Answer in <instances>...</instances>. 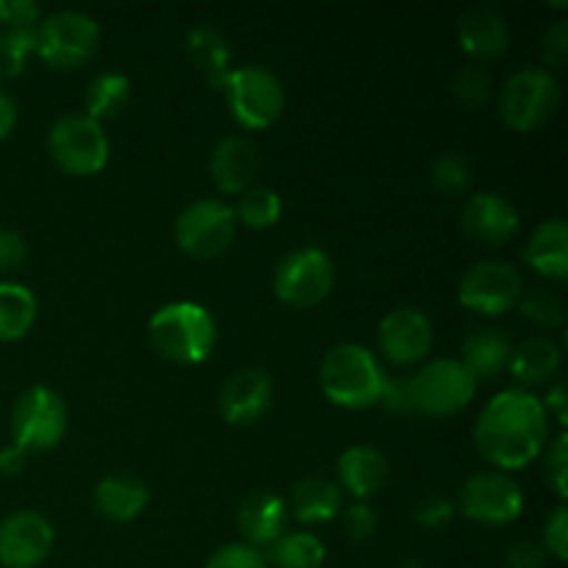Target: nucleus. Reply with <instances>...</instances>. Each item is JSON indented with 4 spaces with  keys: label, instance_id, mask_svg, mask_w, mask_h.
I'll list each match as a JSON object with an SVG mask.
<instances>
[{
    "label": "nucleus",
    "instance_id": "nucleus-1",
    "mask_svg": "<svg viewBox=\"0 0 568 568\" xmlns=\"http://www.w3.org/2000/svg\"><path fill=\"white\" fill-rule=\"evenodd\" d=\"M549 416L527 388H505L486 403L475 425V447L497 471H516L547 449Z\"/></svg>",
    "mask_w": 568,
    "mask_h": 568
},
{
    "label": "nucleus",
    "instance_id": "nucleus-2",
    "mask_svg": "<svg viewBox=\"0 0 568 568\" xmlns=\"http://www.w3.org/2000/svg\"><path fill=\"white\" fill-rule=\"evenodd\" d=\"M388 375L375 353L364 344H336L320 366V388L333 405L344 410H366L381 405Z\"/></svg>",
    "mask_w": 568,
    "mask_h": 568
},
{
    "label": "nucleus",
    "instance_id": "nucleus-3",
    "mask_svg": "<svg viewBox=\"0 0 568 568\" xmlns=\"http://www.w3.org/2000/svg\"><path fill=\"white\" fill-rule=\"evenodd\" d=\"M148 336L161 358L181 366H197L214 353L216 322L205 305L192 300L166 303L150 316Z\"/></svg>",
    "mask_w": 568,
    "mask_h": 568
},
{
    "label": "nucleus",
    "instance_id": "nucleus-4",
    "mask_svg": "<svg viewBox=\"0 0 568 568\" xmlns=\"http://www.w3.org/2000/svg\"><path fill=\"white\" fill-rule=\"evenodd\" d=\"M225 103L236 125L244 131H266L286 111V89L281 78L266 67H239L225 78Z\"/></svg>",
    "mask_w": 568,
    "mask_h": 568
},
{
    "label": "nucleus",
    "instance_id": "nucleus-5",
    "mask_svg": "<svg viewBox=\"0 0 568 568\" xmlns=\"http://www.w3.org/2000/svg\"><path fill=\"white\" fill-rule=\"evenodd\" d=\"M48 153L61 172L72 178H92L105 170L111 155L103 125L87 114H64L50 125Z\"/></svg>",
    "mask_w": 568,
    "mask_h": 568
},
{
    "label": "nucleus",
    "instance_id": "nucleus-6",
    "mask_svg": "<svg viewBox=\"0 0 568 568\" xmlns=\"http://www.w3.org/2000/svg\"><path fill=\"white\" fill-rule=\"evenodd\" d=\"M336 286V264L320 247H300L283 255L272 272V292L283 305L308 311L325 303Z\"/></svg>",
    "mask_w": 568,
    "mask_h": 568
},
{
    "label": "nucleus",
    "instance_id": "nucleus-7",
    "mask_svg": "<svg viewBox=\"0 0 568 568\" xmlns=\"http://www.w3.org/2000/svg\"><path fill=\"white\" fill-rule=\"evenodd\" d=\"M560 105V83L544 67H525L505 81L499 94V116L516 133L547 125Z\"/></svg>",
    "mask_w": 568,
    "mask_h": 568
},
{
    "label": "nucleus",
    "instance_id": "nucleus-8",
    "mask_svg": "<svg viewBox=\"0 0 568 568\" xmlns=\"http://www.w3.org/2000/svg\"><path fill=\"white\" fill-rule=\"evenodd\" d=\"M100 26L92 14L75 9L55 11L37 28V55L55 70H75L94 59Z\"/></svg>",
    "mask_w": 568,
    "mask_h": 568
},
{
    "label": "nucleus",
    "instance_id": "nucleus-9",
    "mask_svg": "<svg viewBox=\"0 0 568 568\" xmlns=\"http://www.w3.org/2000/svg\"><path fill=\"white\" fill-rule=\"evenodd\" d=\"M67 405L48 386H33L20 394L11 408V444L22 453H48L59 447L67 433Z\"/></svg>",
    "mask_w": 568,
    "mask_h": 568
},
{
    "label": "nucleus",
    "instance_id": "nucleus-10",
    "mask_svg": "<svg viewBox=\"0 0 568 568\" xmlns=\"http://www.w3.org/2000/svg\"><path fill=\"white\" fill-rule=\"evenodd\" d=\"M408 381L416 414L436 416V419H447L469 408L477 392V381L455 358L425 361Z\"/></svg>",
    "mask_w": 568,
    "mask_h": 568
},
{
    "label": "nucleus",
    "instance_id": "nucleus-11",
    "mask_svg": "<svg viewBox=\"0 0 568 568\" xmlns=\"http://www.w3.org/2000/svg\"><path fill=\"white\" fill-rule=\"evenodd\" d=\"M236 214L225 200L203 197L189 203L175 220V244L189 258L211 261L236 239Z\"/></svg>",
    "mask_w": 568,
    "mask_h": 568
},
{
    "label": "nucleus",
    "instance_id": "nucleus-12",
    "mask_svg": "<svg viewBox=\"0 0 568 568\" xmlns=\"http://www.w3.org/2000/svg\"><path fill=\"white\" fill-rule=\"evenodd\" d=\"M455 508L469 521L486 527L514 525L525 510V494L519 483L505 471H477L460 488Z\"/></svg>",
    "mask_w": 568,
    "mask_h": 568
},
{
    "label": "nucleus",
    "instance_id": "nucleus-13",
    "mask_svg": "<svg viewBox=\"0 0 568 568\" xmlns=\"http://www.w3.org/2000/svg\"><path fill=\"white\" fill-rule=\"evenodd\" d=\"M525 294V277L505 261H480L458 283V303L480 316H499L516 308Z\"/></svg>",
    "mask_w": 568,
    "mask_h": 568
},
{
    "label": "nucleus",
    "instance_id": "nucleus-14",
    "mask_svg": "<svg viewBox=\"0 0 568 568\" xmlns=\"http://www.w3.org/2000/svg\"><path fill=\"white\" fill-rule=\"evenodd\" d=\"M433 342V322L419 308H394L377 325V347L383 358L397 366L425 364Z\"/></svg>",
    "mask_w": 568,
    "mask_h": 568
},
{
    "label": "nucleus",
    "instance_id": "nucleus-15",
    "mask_svg": "<svg viewBox=\"0 0 568 568\" xmlns=\"http://www.w3.org/2000/svg\"><path fill=\"white\" fill-rule=\"evenodd\" d=\"M53 525L37 510H17L0 521V566L39 568L53 552Z\"/></svg>",
    "mask_w": 568,
    "mask_h": 568
},
{
    "label": "nucleus",
    "instance_id": "nucleus-16",
    "mask_svg": "<svg viewBox=\"0 0 568 568\" xmlns=\"http://www.w3.org/2000/svg\"><path fill=\"white\" fill-rule=\"evenodd\" d=\"M275 399V383L270 372L258 366H244L233 372L220 388L216 408L231 427H250L266 416Z\"/></svg>",
    "mask_w": 568,
    "mask_h": 568
},
{
    "label": "nucleus",
    "instance_id": "nucleus-17",
    "mask_svg": "<svg viewBox=\"0 0 568 568\" xmlns=\"http://www.w3.org/2000/svg\"><path fill=\"white\" fill-rule=\"evenodd\" d=\"M460 225L471 242L483 244V247H499L519 233L521 220L514 203L505 200L503 194L480 192L466 200Z\"/></svg>",
    "mask_w": 568,
    "mask_h": 568
},
{
    "label": "nucleus",
    "instance_id": "nucleus-18",
    "mask_svg": "<svg viewBox=\"0 0 568 568\" xmlns=\"http://www.w3.org/2000/svg\"><path fill=\"white\" fill-rule=\"evenodd\" d=\"M209 172L222 194L239 197V194L247 192L250 186H255V178H258L261 172L258 144L250 136H242V133L220 139V142L214 144V150H211Z\"/></svg>",
    "mask_w": 568,
    "mask_h": 568
},
{
    "label": "nucleus",
    "instance_id": "nucleus-19",
    "mask_svg": "<svg viewBox=\"0 0 568 568\" xmlns=\"http://www.w3.org/2000/svg\"><path fill=\"white\" fill-rule=\"evenodd\" d=\"M286 499L281 494L270 491V488H255L253 494L242 499L236 510V527L242 532L244 544L261 549V552H266L286 532Z\"/></svg>",
    "mask_w": 568,
    "mask_h": 568
},
{
    "label": "nucleus",
    "instance_id": "nucleus-20",
    "mask_svg": "<svg viewBox=\"0 0 568 568\" xmlns=\"http://www.w3.org/2000/svg\"><path fill=\"white\" fill-rule=\"evenodd\" d=\"M510 33L508 22L499 11L477 6L469 9L458 22V44L475 64H486V61L503 59L508 50Z\"/></svg>",
    "mask_w": 568,
    "mask_h": 568
},
{
    "label": "nucleus",
    "instance_id": "nucleus-21",
    "mask_svg": "<svg viewBox=\"0 0 568 568\" xmlns=\"http://www.w3.org/2000/svg\"><path fill=\"white\" fill-rule=\"evenodd\" d=\"M336 486L353 494L358 503L375 497L388 480V458L372 444H355L338 455Z\"/></svg>",
    "mask_w": 568,
    "mask_h": 568
},
{
    "label": "nucleus",
    "instance_id": "nucleus-22",
    "mask_svg": "<svg viewBox=\"0 0 568 568\" xmlns=\"http://www.w3.org/2000/svg\"><path fill=\"white\" fill-rule=\"evenodd\" d=\"M286 508L288 516L300 525H327L342 514L344 491L336 486V480H327V477H303L292 486Z\"/></svg>",
    "mask_w": 568,
    "mask_h": 568
},
{
    "label": "nucleus",
    "instance_id": "nucleus-23",
    "mask_svg": "<svg viewBox=\"0 0 568 568\" xmlns=\"http://www.w3.org/2000/svg\"><path fill=\"white\" fill-rule=\"evenodd\" d=\"M92 505L103 519L114 521V525H128L148 510L150 491L139 477L109 475L94 486Z\"/></svg>",
    "mask_w": 568,
    "mask_h": 568
},
{
    "label": "nucleus",
    "instance_id": "nucleus-24",
    "mask_svg": "<svg viewBox=\"0 0 568 568\" xmlns=\"http://www.w3.org/2000/svg\"><path fill=\"white\" fill-rule=\"evenodd\" d=\"M521 258L547 281H566L568 275V225L560 216L541 222L527 239Z\"/></svg>",
    "mask_w": 568,
    "mask_h": 568
},
{
    "label": "nucleus",
    "instance_id": "nucleus-25",
    "mask_svg": "<svg viewBox=\"0 0 568 568\" xmlns=\"http://www.w3.org/2000/svg\"><path fill=\"white\" fill-rule=\"evenodd\" d=\"M564 364V353H560L558 342L549 338L547 333L525 338L519 347L510 349L508 369L516 377L519 386H544V383L555 381Z\"/></svg>",
    "mask_w": 568,
    "mask_h": 568
},
{
    "label": "nucleus",
    "instance_id": "nucleus-26",
    "mask_svg": "<svg viewBox=\"0 0 568 568\" xmlns=\"http://www.w3.org/2000/svg\"><path fill=\"white\" fill-rule=\"evenodd\" d=\"M510 342L503 331L497 327H477L469 336L464 338V349H460V364L464 369L480 381H494V377L503 375L508 369L510 361Z\"/></svg>",
    "mask_w": 568,
    "mask_h": 568
},
{
    "label": "nucleus",
    "instance_id": "nucleus-27",
    "mask_svg": "<svg viewBox=\"0 0 568 568\" xmlns=\"http://www.w3.org/2000/svg\"><path fill=\"white\" fill-rule=\"evenodd\" d=\"M186 50L197 70L203 72L211 89L225 87V78L231 75V44L216 31L214 26H194L186 33Z\"/></svg>",
    "mask_w": 568,
    "mask_h": 568
},
{
    "label": "nucleus",
    "instance_id": "nucleus-28",
    "mask_svg": "<svg viewBox=\"0 0 568 568\" xmlns=\"http://www.w3.org/2000/svg\"><path fill=\"white\" fill-rule=\"evenodd\" d=\"M39 303L22 283L0 281V344L20 342L37 322Z\"/></svg>",
    "mask_w": 568,
    "mask_h": 568
},
{
    "label": "nucleus",
    "instance_id": "nucleus-29",
    "mask_svg": "<svg viewBox=\"0 0 568 568\" xmlns=\"http://www.w3.org/2000/svg\"><path fill=\"white\" fill-rule=\"evenodd\" d=\"M264 555L270 568H322L327 558V549L322 538L314 536V532L286 530Z\"/></svg>",
    "mask_w": 568,
    "mask_h": 568
},
{
    "label": "nucleus",
    "instance_id": "nucleus-30",
    "mask_svg": "<svg viewBox=\"0 0 568 568\" xmlns=\"http://www.w3.org/2000/svg\"><path fill=\"white\" fill-rule=\"evenodd\" d=\"M128 103H131V81L122 72H100L87 87V98H83L87 111L83 114L103 125L105 120L125 111Z\"/></svg>",
    "mask_w": 568,
    "mask_h": 568
},
{
    "label": "nucleus",
    "instance_id": "nucleus-31",
    "mask_svg": "<svg viewBox=\"0 0 568 568\" xmlns=\"http://www.w3.org/2000/svg\"><path fill=\"white\" fill-rule=\"evenodd\" d=\"M236 222H242L250 231H270L277 225L283 214V200L275 189L270 186H250L242 192L233 205Z\"/></svg>",
    "mask_w": 568,
    "mask_h": 568
},
{
    "label": "nucleus",
    "instance_id": "nucleus-32",
    "mask_svg": "<svg viewBox=\"0 0 568 568\" xmlns=\"http://www.w3.org/2000/svg\"><path fill=\"white\" fill-rule=\"evenodd\" d=\"M519 311L538 331H558L566 322V305L552 288H530L521 294Z\"/></svg>",
    "mask_w": 568,
    "mask_h": 568
},
{
    "label": "nucleus",
    "instance_id": "nucleus-33",
    "mask_svg": "<svg viewBox=\"0 0 568 568\" xmlns=\"http://www.w3.org/2000/svg\"><path fill=\"white\" fill-rule=\"evenodd\" d=\"M449 89H453V98L458 100L466 109H480L491 100L494 94V81L488 75V70L483 64H464L460 70H455L453 81H449Z\"/></svg>",
    "mask_w": 568,
    "mask_h": 568
},
{
    "label": "nucleus",
    "instance_id": "nucleus-34",
    "mask_svg": "<svg viewBox=\"0 0 568 568\" xmlns=\"http://www.w3.org/2000/svg\"><path fill=\"white\" fill-rule=\"evenodd\" d=\"M430 181L442 194H447V197H458V194H464L471 183L469 161H466L460 153H453V150L436 155L430 164Z\"/></svg>",
    "mask_w": 568,
    "mask_h": 568
},
{
    "label": "nucleus",
    "instance_id": "nucleus-35",
    "mask_svg": "<svg viewBox=\"0 0 568 568\" xmlns=\"http://www.w3.org/2000/svg\"><path fill=\"white\" fill-rule=\"evenodd\" d=\"M33 53H37V31L0 33V81H11V78L22 75Z\"/></svg>",
    "mask_w": 568,
    "mask_h": 568
},
{
    "label": "nucleus",
    "instance_id": "nucleus-36",
    "mask_svg": "<svg viewBox=\"0 0 568 568\" xmlns=\"http://www.w3.org/2000/svg\"><path fill=\"white\" fill-rule=\"evenodd\" d=\"M338 525H342L344 538H349L353 544H364L377 532V514L369 503H355L342 508Z\"/></svg>",
    "mask_w": 568,
    "mask_h": 568
},
{
    "label": "nucleus",
    "instance_id": "nucleus-37",
    "mask_svg": "<svg viewBox=\"0 0 568 568\" xmlns=\"http://www.w3.org/2000/svg\"><path fill=\"white\" fill-rule=\"evenodd\" d=\"M458 508L444 494H427L414 505V521L422 530H444L455 519Z\"/></svg>",
    "mask_w": 568,
    "mask_h": 568
},
{
    "label": "nucleus",
    "instance_id": "nucleus-38",
    "mask_svg": "<svg viewBox=\"0 0 568 568\" xmlns=\"http://www.w3.org/2000/svg\"><path fill=\"white\" fill-rule=\"evenodd\" d=\"M544 477L560 499L568 497V436L560 433L544 455Z\"/></svg>",
    "mask_w": 568,
    "mask_h": 568
},
{
    "label": "nucleus",
    "instance_id": "nucleus-39",
    "mask_svg": "<svg viewBox=\"0 0 568 568\" xmlns=\"http://www.w3.org/2000/svg\"><path fill=\"white\" fill-rule=\"evenodd\" d=\"M205 568H270V564H266V555L261 552V549L250 547V544L244 541H236L216 549L209 558V564H205Z\"/></svg>",
    "mask_w": 568,
    "mask_h": 568
},
{
    "label": "nucleus",
    "instance_id": "nucleus-40",
    "mask_svg": "<svg viewBox=\"0 0 568 568\" xmlns=\"http://www.w3.org/2000/svg\"><path fill=\"white\" fill-rule=\"evenodd\" d=\"M42 9L33 0H0V26L3 31H37Z\"/></svg>",
    "mask_w": 568,
    "mask_h": 568
},
{
    "label": "nucleus",
    "instance_id": "nucleus-41",
    "mask_svg": "<svg viewBox=\"0 0 568 568\" xmlns=\"http://www.w3.org/2000/svg\"><path fill=\"white\" fill-rule=\"evenodd\" d=\"M541 547H544V552L552 555V558L560 560V564L568 558V508L566 505H558V508L547 516V521H544Z\"/></svg>",
    "mask_w": 568,
    "mask_h": 568
},
{
    "label": "nucleus",
    "instance_id": "nucleus-42",
    "mask_svg": "<svg viewBox=\"0 0 568 568\" xmlns=\"http://www.w3.org/2000/svg\"><path fill=\"white\" fill-rule=\"evenodd\" d=\"M541 59H544V70L552 72V75L555 70H564L568 61V22L558 20L544 31Z\"/></svg>",
    "mask_w": 568,
    "mask_h": 568
},
{
    "label": "nucleus",
    "instance_id": "nucleus-43",
    "mask_svg": "<svg viewBox=\"0 0 568 568\" xmlns=\"http://www.w3.org/2000/svg\"><path fill=\"white\" fill-rule=\"evenodd\" d=\"M381 408H386L394 416H410L416 414L414 392H410L408 377H388L386 392L381 397Z\"/></svg>",
    "mask_w": 568,
    "mask_h": 568
},
{
    "label": "nucleus",
    "instance_id": "nucleus-44",
    "mask_svg": "<svg viewBox=\"0 0 568 568\" xmlns=\"http://www.w3.org/2000/svg\"><path fill=\"white\" fill-rule=\"evenodd\" d=\"M28 258V244L14 227H0V272H17Z\"/></svg>",
    "mask_w": 568,
    "mask_h": 568
},
{
    "label": "nucleus",
    "instance_id": "nucleus-45",
    "mask_svg": "<svg viewBox=\"0 0 568 568\" xmlns=\"http://www.w3.org/2000/svg\"><path fill=\"white\" fill-rule=\"evenodd\" d=\"M547 552L536 541H516L505 555V568H544Z\"/></svg>",
    "mask_w": 568,
    "mask_h": 568
},
{
    "label": "nucleus",
    "instance_id": "nucleus-46",
    "mask_svg": "<svg viewBox=\"0 0 568 568\" xmlns=\"http://www.w3.org/2000/svg\"><path fill=\"white\" fill-rule=\"evenodd\" d=\"M541 405H544V410H547V416H552L560 427L568 425L566 422L568 419V410H566L568 408V388L564 381H558L552 388H549L547 399H541Z\"/></svg>",
    "mask_w": 568,
    "mask_h": 568
},
{
    "label": "nucleus",
    "instance_id": "nucleus-47",
    "mask_svg": "<svg viewBox=\"0 0 568 568\" xmlns=\"http://www.w3.org/2000/svg\"><path fill=\"white\" fill-rule=\"evenodd\" d=\"M17 116H20L17 100L6 89H0V142L11 136V131L17 128Z\"/></svg>",
    "mask_w": 568,
    "mask_h": 568
},
{
    "label": "nucleus",
    "instance_id": "nucleus-48",
    "mask_svg": "<svg viewBox=\"0 0 568 568\" xmlns=\"http://www.w3.org/2000/svg\"><path fill=\"white\" fill-rule=\"evenodd\" d=\"M26 460H28V453H22L20 447L9 444V447L0 449V475L6 477L20 475V471L26 469Z\"/></svg>",
    "mask_w": 568,
    "mask_h": 568
},
{
    "label": "nucleus",
    "instance_id": "nucleus-49",
    "mask_svg": "<svg viewBox=\"0 0 568 568\" xmlns=\"http://www.w3.org/2000/svg\"><path fill=\"white\" fill-rule=\"evenodd\" d=\"M399 568H422V564H419V560H414V558H410V560H405V564L399 566Z\"/></svg>",
    "mask_w": 568,
    "mask_h": 568
}]
</instances>
